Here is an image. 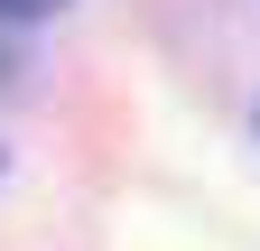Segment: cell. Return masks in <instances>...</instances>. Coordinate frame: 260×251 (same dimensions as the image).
<instances>
[{"mask_svg":"<svg viewBox=\"0 0 260 251\" xmlns=\"http://www.w3.org/2000/svg\"><path fill=\"white\" fill-rule=\"evenodd\" d=\"M56 0H0V19H47Z\"/></svg>","mask_w":260,"mask_h":251,"instance_id":"1","label":"cell"}]
</instances>
